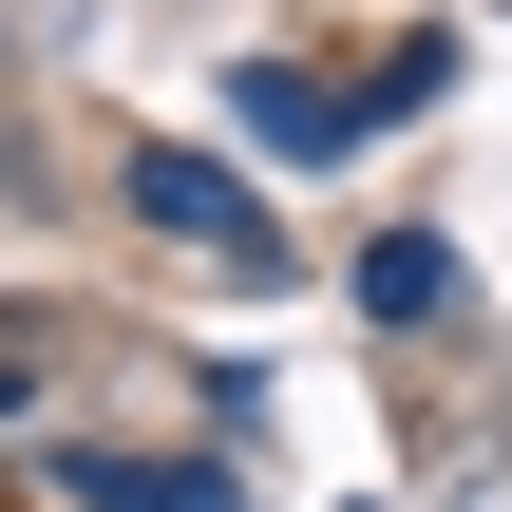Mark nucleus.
<instances>
[{
    "instance_id": "obj_1",
    "label": "nucleus",
    "mask_w": 512,
    "mask_h": 512,
    "mask_svg": "<svg viewBox=\"0 0 512 512\" xmlns=\"http://www.w3.org/2000/svg\"><path fill=\"white\" fill-rule=\"evenodd\" d=\"M133 209H152L171 247H228V266H285V247H266V209H247V171H209V152H133Z\"/></svg>"
},
{
    "instance_id": "obj_2",
    "label": "nucleus",
    "mask_w": 512,
    "mask_h": 512,
    "mask_svg": "<svg viewBox=\"0 0 512 512\" xmlns=\"http://www.w3.org/2000/svg\"><path fill=\"white\" fill-rule=\"evenodd\" d=\"M57 494H95V512H247L228 494V456H38Z\"/></svg>"
},
{
    "instance_id": "obj_3",
    "label": "nucleus",
    "mask_w": 512,
    "mask_h": 512,
    "mask_svg": "<svg viewBox=\"0 0 512 512\" xmlns=\"http://www.w3.org/2000/svg\"><path fill=\"white\" fill-rule=\"evenodd\" d=\"M228 114H247L266 152H361V114H342L323 76H285V57H247V76H228Z\"/></svg>"
},
{
    "instance_id": "obj_4",
    "label": "nucleus",
    "mask_w": 512,
    "mask_h": 512,
    "mask_svg": "<svg viewBox=\"0 0 512 512\" xmlns=\"http://www.w3.org/2000/svg\"><path fill=\"white\" fill-rule=\"evenodd\" d=\"M361 323H456V247L437 228H380L361 247Z\"/></svg>"
},
{
    "instance_id": "obj_5",
    "label": "nucleus",
    "mask_w": 512,
    "mask_h": 512,
    "mask_svg": "<svg viewBox=\"0 0 512 512\" xmlns=\"http://www.w3.org/2000/svg\"><path fill=\"white\" fill-rule=\"evenodd\" d=\"M0 418H19V361H0Z\"/></svg>"
}]
</instances>
